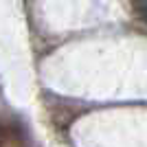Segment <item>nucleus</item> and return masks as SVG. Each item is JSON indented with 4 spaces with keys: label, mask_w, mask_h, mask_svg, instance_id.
I'll list each match as a JSON object with an SVG mask.
<instances>
[{
    "label": "nucleus",
    "mask_w": 147,
    "mask_h": 147,
    "mask_svg": "<svg viewBox=\"0 0 147 147\" xmlns=\"http://www.w3.org/2000/svg\"><path fill=\"white\" fill-rule=\"evenodd\" d=\"M134 2L141 7V9H145V7H147V0H134Z\"/></svg>",
    "instance_id": "nucleus-1"
},
{
    "label": "nucleus",
    "mask_w": 147,
    "mask_h": 147,
    "mask_svg": "<svg viewBox=\"0 0 147 147\" xmlns=\"http://www.w3.org/2000/svg\"><path fill=\"white\" fill-rule=\"evenodd\" d=\"M143 11H145V18H147V7H145V9H143Z\"/></svg>",
    "instance_id": "nucleus-2"
}]
</instances>
